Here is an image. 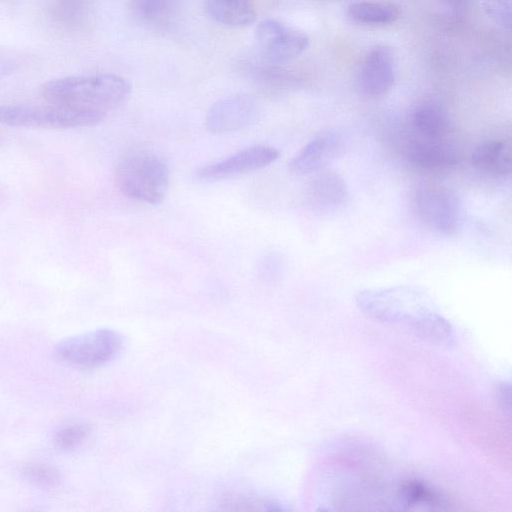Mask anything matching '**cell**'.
Instances as JSON below:
<instances>
[{"label": "cell", "mask_w": 512, "mask_h": 512, "mask_svg": "<svg viewBox=\"0 0 512 512\" xmlns=\"http://www.w3.org/2000/svg\"><path fill=\"white\" fill-rule=\"evenodd\" d=\"M356 304L368 317L402 326L427 343L447 348L455 344L451 323L411 286L366 289L356 295Z\"/></svg>", "instance_id": "1"}, {"label": "cell", "mask_w": 512, "mask_h": 512, "mask_svg": "<svg viewBox=\"0 0 512 512\" xmlns=\"http://www.w3.org/2000/svg\"><path fill=\"white\" fill-rule=\"evenodd\" d=\"M48 103L108 115L130 96V84L114 74L69 76L46 82L40 89Z\"/></svg>", "instance_id": "2"}, {"label": "cell", "mask_w": 512, "mask_h": 512, "mask_svg": "<svg viewBox=\"0 0 512 512\" xmlns=\"http://www.w3.org/2000/svg\"><path fill=\"white\" fill-rule=\"evenodd\" d=\"M169 180L166 162L146 149H135L125 154L115 171V183L122 194L152 205L162 202Z\"/></svg>", "instance_id": "3"}, {"label": "cell", "mask_w": 512, "mask_h": 512, "mask_svg": "<svg viewBox=\"0 0 512 512\" xmlns=\"http://www.w3.org/2000/svg\"><path fill=\"white\" fill-rule=\"evenodd\" d=\"M107 116L65 105H0V124L30 129H73L94 126Z\"/></svg>", "instance_id": "4"}, {"label": "cell", "mask_w": 512, "mask_h": 512, "mask_svg": "<svg viewBox=\"0 0 512 512\" xmlns=\"http://www.w3.org/2000/svg\"><path fill=\"white\" fill-rule=\"evenodd\" d=\"M417 218L429 229L453 235L462 222V209L456 195L448 188L436 184L418 186L412 196Z\"/></svg>", "instance_id": "5"}, {"label": "cell", "mask_w": 512, "mask_h": 512, "mask_svg": "<svg viewBox=\"0 0 512 512\" xmlns=\"http://www.w3.org/2000/svg\"><path fill=\"white\" fill-rule=\"evenodd\" d=\"M123 347L122 335L112 329H97L63 340L56 348L58 357L66 363L94 368L114 359Z\"/></svg>", "instance_id": "6"}, {"label": "cell", "mask_w": 512, "mask_h": 512, "mask_svg": "<svg viewBox=\"0 0 512 512\" xmlns=\"http://www.w3.org/2000/svg\"><path fill=\"white\" fill-rule=\"evenodd\" d=\"M279 151L267 144L243 148L227 158L199 168L195 175L203 181H217L264 168L279 157Z\"/></svg>", "instance_id": "7"}, {"label": "cell", "mask_w": 512, "mask_h": 512, "mask_svg": "<svg viewBox=\"0 0 512 512\" xmlns=\"http://www.w3.org/2000/svg\"><path fill=\"white\" fill-rule=\"evenodd\" d=\"M345 136L338 128L319 132L291 159L289 171L298 176L316 173L340 156L345 147Z\"/></svg>", "instance_id": "8"}, {"label": "cell", "mask_w": 512, "mask_h": 512, "mask_svg": "<svg viewBox=\"0 0 512 512\" xmlns=\"http://www.w3.org/2000/svg\"><path fill=\"white\" fill-rule=\"evenodd\" d=\"M395 80V56L386 45L372 47L362 59L356 74L358 91L375 98L386 94Z\"/></svg>", "instance_id": "9"}, {"label": "cell", "mask_w": 512, "mask_h": 512, "mask_svg": "<svg viewBox=\"0 0 512 512\" xmlns=\"http://www.w3.org/2000/svg\"><path fill=\"white\" fill-rule=\"evenodd\" d=\"M261 53L274 62L288 61L300 55L309 44L307 35L277 20H265L256 29Z\"/></svg>", "instance_id": "10"}, {"label": "cell", "mask_w": 512, "mask_h": 512, "mask_svg": "<svg viewBox=\"0 0 512 512\" xmlns=\"http://www.w3.org/2000/svg\"><path fill=\"white\" fill-rule=\"evenodd\" d=\"M260 117L258 103L247 95H234L216 102L208 111L205 125L214 134L242 130Z\"/></svg>", "instance_id": "11"}, {"label": "cell", "mask_w": 512, "mask_h": 512, "mask_svg": "<svg viewBox=\"0 0 512 512\" xmlns=\"http://www.w3.org/2000/svg\"><path fill=\"white\" fill-rule=\"evenodd\" d=\"M348 200V188L344 179L335 171L322 169L315 173L306 190V202L317 214H334Z\"/></svg>", "instance_id": "12"}, {"label": "cell", "mask_w": 512, "mask_h": 512, "mask_svg": "<svg viewBox=\"0 0 512 512\" xmlns=\"http://www.w3.org/2000/svg\"><path fill=\"white\" fill-rule=\"evenodd\" d=\"M406 156L414 166L431 172L448 171L458 162L456 150L445 140L415 138L408 143Z\"/></svg>", "instance_id": "13"}, {"label": "cell", "mask_w": 512, "mask_h": 512, "mask_svg": "<svg viewBox=\"0 0 512 512\" xmlns=\"http://www.w3.org/2000/svg\"><path fill=\"white\" fill-rule=\"evenodd\" d=\"M410 123L416 138L444 140L450 130V122L444 108L436 101L427 99L413 108Z\"/></svg>", "instance_id": "14"}, {"label": "cell", "mask_w": 512, "mask_h": 512, "mask_svg": "<svg viewBox=\"0 0 512 512\" xmlns=\"http://www.w3.org/2000/svg\"><path fill=\"white\" fill-rule=\"evenodd\" d=\"M473 166L492 176H506L511 172L512 150L509 141L491 139L479 144L472 153Z\"/></svg>", "instance_id": "15"}, {"label": "cell", "mask_w": 512, "mask_h": 512, "mask_svg": "<svg viewBox=\"0 0 512 512\" xmlns=\"http://www.w3.org/2000/svg\"><path fill=\"white\" fill-rule=\"evenodd\" d=\"M403 509H444L447 500L436 488L419 479L402 480L396 489Z\"/></svg>", "instance_id": "16"}, {"label": "cell", "mask_w": 512, "mask_h": 512, "mask_svg": "<svg viewBox=\"0 0 512 512\" xmlns=\"http://www.w3.org/2000/svg\"><path fill=\"white\" fill-rule=\"evenodd\" d=\"M206 10L213 20L230 27L247 26L256 19L252 0H207Z\"/></svg>", "instance_id": "17"}, {"label": "cell", "mask_w": 512, "mask_h": 512, "mask_svg": "<svg viewBox=\"0 0 512 512\" xmlns=\"http://www.w3.org/2000/svg\"><path fill=\"white\" fill-rule=\"evenodd\" d=\"M347 14L350 19L363 24H388L400 17L398 6L384 1H362L351 4Z\"/></svg>", "instance_id": "18"}, {"label": "cell", "mask_w": 512, "mask_h": 512, "mask_svg": "<svg viewBox=\"0 0 512 512\" xmlns=\"http://www.w3.org/2000/svg\"><path fill=\"white\" fill-rule=\"evenodd\" d=\"M223 505L228 510H283L280 503L264 497H258L247 494H234L228 496L224 501Z\"/></svg>", "instance_id": "19"}, {"label": "cell", "mask_w": 512, "mask_h": 512, "mask_svg": "<svg viewBox=\"0 0 512 512\" xmlns=\"http://www.w3.org/2000/svg\"><path fill=\"white\" fill-rule=\"evenodd\" d=\"M87 435L88 428L85 425H70L56 433L55 443L61 449L71 450L81 445Z\"/></svg>", "instance_id": "20"}, {"label": "cell", "mask_w": 512, "mask_h": 512, "mask_svg": "<svg viewBox=\"0 0 512 512\" xmlns=\"http://www.w3.org/2000/svg\"><path fill=\"white\" fill-rule=\"evenodd\" d=\"M483 6L496 24L506 29L511 27L512 0H485Z\"/></svg>", "instance_id": "21"}, {"label": "cell", "mask_w": 512, "mask_h": 512, "mask_svg": "<svg viewBox=\"0 0 512 512\" xmlns=\"http://www.w3.org/2000/svg\"><path fill=\"white\" fill-rule=\"evenodd\" d=\"M26 477L39 486H54L59 480L58 473L45 465H31L24 471Z\"/></svg>", "instance_id": "22"}, {"label": "cell", "mask_w": 512, "mask_h": 512, "mask_svg": "<svg viewBox=\"0 0 512 512\" xmlns=\"http://www.w3.org/2000/svg\"><path fill=\"white\" fill-rule=\"evenodd\" d=\"M495 399L500 408L508 416L511 412V385L509 381L501 380L495 384Z\"/></svg>", "instance_id": "23"}, {"label": "cell", "mask_w": 512, "mask_h": 512, "mask_svg": "<svg viewBox=\"0 0 512 512\" xmlns=\"http://www.w3.org/2000/svg\"><path fill=\"white\" fill-rule=\"evenodd\" d=\"M466 1L467 0H441V2L454 9L462 7Z\"/></svg>", "instance_id": "24"}, {"label": "cell", "mask_w": 512, "mask_h": 512, "mask_svg": "<svg viewBox=\"0 0 512 512\" xmlns=\"http://www.w3.org/2000/svg\"><path fill=\"white\" fill-rule=\"evenodd\" d=\"M13 68H10L7 64L0 63V78L9 74Z\"/></svg>", "instance_id": "25"}]
</instances>
